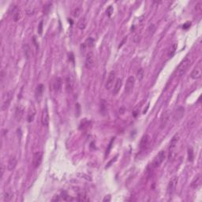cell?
<instances>
[{
  "instance_id": "32",
  "label": "cell",
  "mask_w": 202,
  "mask_h": 202,
  "mask_svg": "<svg viewBox=\"0 0 202 202\" xmlns=\"http://www.w3.org/2000/svg\"><path fill=\"white\" fill-rule=\"evenodd\" d=\"M107 15L108 16V17H110V15L112 14V13H113V8H112V6H110L108 8H107Z\"/></svg>"
},
{
  "instance_id": "21",
  "label": "cell",
  "mask_w": 202,
  "mask_h": 202,
  "mask_svg": "<svg viewBox=\"0 0 202 202\" xmlns=\"http://www.w3.org/2000/svg\"><path fill=\"white\" fill-rule=\"evenodd\" d=\"M73 87H74V83L73 81L70 77H67L66 79V89L68 92H71L73 91Z\"/></svg>"
},
{
  "instance_id": "35",
  "label": "cell",
  "mask_w": 202,
  "mask_h": 202,
  "mask_svg": "<svg viewBox=\"0 0 202 202\" xmlns=\"http://www.w3.org/2000/svg\"><path fill=\"white\" fill-rule=\"evenodd\" d=\"M190 26V22H187L186 24H185V25H183V28L186 29V28H188Z\"/></svg>"
},
{
  "instance_id": "11",
  "label": "cell",
  "mask_w": 202,
  "mask_h": 202,
  "mask_svg": "<svg viewBox=\"0 0 202 202\" xmlns=\"http://www.w3.org/2000/svg\"><path fill=\"white\" fill-rule=\"evenodd\" d=\"M11 15H12V18L14 22H18L19 20L22 18V12L17 6H14L12 7Z\"/></svg>"
},
{
  "instance_id": "8",
  "label": "cell",
  "mask_w": 202,
  "mask_h": 202,
  "mask_svg": "<svg viewBox=\"0 0 202 202\" xmlns=\"http://www.w3.org/2000/svg\"><path fill=\"white\" fill-rule=\"evenodd\" d=\"M171 110H167L163 113L161 119H160V128L163 129L165 128L167 124L168 123L169 120H170V117H171Z\"/></svg>"
},
{
  "instance_id": "36",
  "label": "cell",
  "mask_w": 202,
  "mask_h": 202,
  "mask_svg": "<svg viewBox=\"0 0 202 202\" xmlns=\"http://www.w3.org/2000/svg\"><path fill=\"white\" fill-rule=\"evenodd\" d=\"M110 201V196H106L104 197V201Z\"/></svg>"
},
{
  "instance_id": "5",
  "label": "cell",
  "mask_w": 202,
  "mask_h": 202,
  "mask_svg": "<svg viewBox=\"0 0 202 202\" xmlns=\"http://www.w3.org/2000/svg\"><path fill=\"white\" fill-rule=\"evenodd\" d=\"M43 160V153L42 152H37L34 153L33 159V165L34 168H38L41 164Z\"/></svg>"
},
{
  "instance_id": "28",
  "label": "cell",
  "mask_w": 202,
  "mask_h": 202,
  "mask_svg": "<svg viewBox=\"0 0 202 202\" xmlns=\"http://www.w3.org/2000/svg\"><path fill=\"white\" fill-rule=\"evenodd\" d=\"M12 194L9 192H5L4 195H3V201H9L12 198Z\"/></svg>"
},
{
  "instance_id": "17",
  "label": "cell",
  "mask_w": 202,
  "mask_h": 202,
  "mask_svg": "<svg viewBox=\"0 0 202 202\" xmlns=\"http://www.w3.org/2000/svg\"><path fill=\"white\" fill-rule=\"evenodd\" d=\"M17 164H18V160L16 159V157H14V156L10 157L9 160H8V163H7V169H8V171H12L13 170L15 169Z\"/></svg>"
},
{
  "instance_id": "34",
  "label": "cell",
  "mask_w": 202,
  "mask_h": 202,
  "mask_svg": "<svg viewBox=\"0 0 202 202\" xmlns=\"http://www.w3.org/2000/svg\"><path fill=\"white\" fill-rule=\"evenodd\" d=\"M60 198H59V196H55V197L54 198H52V201H60Z\"/></svg>"
},
{
  "instance_id": "18",
  "label": "cell",
  "mask_w": 202,
  "mask_h": 202,
  "mask_svg": "<svg viewBox=\"0 0 202 202\" xmlns=\"http://www.w3.org/2000/svg\"><path fill=\"white\" fill-rule=\"evenodd\" d=\"M122 85H123V81H122V79H120V78L117 79L115 81V85H114V89L112 90V93H113L114 95H116V94L119 93L120 89L122 88Z\"/></svg>"
},
{
  "instance_id": "10",
  "label": "cell",
  "mask_w": 202,
  "mask_h": 202,
  "mask_svg": "<svg viewBox=\"0 0 202 202\" xmlns=\"http://www.w3.org/2000/svg\"><path fill=\"white\" fill-rule=\"evenodd\" d=\"M13 94H14V92H13L12 90H10L6 93V97L4 99V100L3 102V105H2V110H6L9 107L10 102H11L13 99Z\"/></svg>"
},
{
  "instance_id": "23",
  "label": "cell",
  "mask_w": 202,
  "mask_h": 202,
  "mask_svg": "<svg viewBox=\"0 0 202 202\" xmlns=\"http://www.w3.org/2000/svg\"><path fill=\"white\" fill-rule=\"evenodd\" d=\"M77 200L78 201H83V202L89 201H90V199H89V197L87 196V194H86V193H78V195H77Z\"/></svg>"
},
{
  "instance_id": "24",
  "label": "cell",
  "mask_w": 202,
  "mask_h": 202,
  "mask_svg": "<svg viewBox=\"0 0 202 202\" xmlns=\"http://www.w3.org/2000/svg\"><path fill=\"white\" fill-rule=\"evenodd\" d=\"M43 89H44V87L42 84H40L39 85L37 86V90H36V95H37V97H41L42 95H43Z\"/></svg>"
},
{
  "instance_id": "6",
  "label": "cell",
  "mask_w": 202,
  "mask_h": 202,
  "mask_svg": "<svg viewBox=\"0 0 202 202\" xmlns=\"http://www.w3.org/2000/svg\"><path fill=\"white\" fill-rule=\"evenodd\" d=\"M134 85H135L134 77V76L129 77L128 79L126 80V86H125V91H126V94H130V93L133 92L134 88Z\"/></svg>"
},
{
  "instance_id": "33",
  "label": "cell",
  "mask_w": 202,
  "mask_h": 202,
  "mask_svg": "<svg viewBox=\"0 0 202 202\" xmlns=\"http://www.w3.org/2000/svg\"><path fill=\"white\" fill-rule=\"evenodd\" d=\"M42 28H43V22H40V25H39V29H38V32H39L40 34L42 33Z\"/></svg>"
},
{
  "instance_id": "22",
  "label": "cell",
  "mask_w": 202,
  "mask_h": 202,
  "mask_svg": "<svg viewBox=\"0 0 202 202\" xmlns=\"http://www.w3.org/2000/svg\"><path fill=\"white\" fill-rule=\"evenodd\" d=\"M86 25H87V19L85 18H81L77 22V28H80V29H85L86 28Z\"/></svg>"
},
{
  "instance_id": "26",
  "label": "cell",
  "mask_w": 202,
  "mask_h": 202,
  "mask_svg": "<svg viewBox=\"0 0 202 202\" xmlns=\"http://www.w3.org/2000/svg\"><path fill=\"white\" fill-rule=\"evenodd\" d=\"M137 78L139 81H142V79L144 78V70L142 68L139 69L137 72Z\"/></svg>"
},
{
  "instance_id": "1",
  "label": "cell",
  "mask_w": 202,
  "mask_h": 202,
  "mask_svg": "<svg viewBox=\"0 0 202 202\" xmlns=\"http://www.w3.org/2000/svg\"><path fill=\"white\" fill-rule=\"evenodd\" d=\"M190 64H191V59L190 58L186 57V58H184L183 60L181 62L179 66H178L177 70H176V75L178 77H181L186 74L188 68L190 67Z\"/></svg>"
},
{
  "instance_id": "7",
  "label": "cell",
  "mask_w": 202,
  "mask_h": 202,
  "mask_svg": "<svg viewBox=\"0 0 202 202\" xmlns=\"http://www.w3.org/2000/svg\"><path fill=\"white\" fill-rule=\"evenodd\" d=\"M115 73L114 71H111L105 83V89L107 90H110V89H112V87L114 86V84L115 83Z\"/></svg>"
},
{
  "instance_id": "2",
  "label": "cell",
  "mask_w": 202,
  "mask_h": 202,
  "mask_svg": "<svg viewBox=\"0 0 202 202\" xmlns=\"http://www.w3.org/2000/svg\"><path fill=\"white\" fill-rule=\"evenodd\" d=\"M166 158V152L164 150L160 151L158 155L154 158V159L153 160V162L151 163L150 165H149V168L150 170H154V169L159 167L160 164L163 162V160Z\"/></svg>"
},
{
  "instance_id": "27",
  "label": "cell",
  "mask_w": 202,
  "mask_h": 202,
  "mask_svg": "<svg viewBox=\"0 0 202 202\" xmlns=\"http://www.w3.org/2000/svg\"><path fill=\"white\" fill-rule=\"evenodd\" d=\"M176 49H177V43H174L173 44H172L171 46V48H170V51H169V53H168L169 56H171V55H174V53L175 52Z\"/></svg>"
},
{
  "instance_id": "14",
  "label": "cell",
  "mask_w": 202,
  "mask_h": 202,
  "mask_svg": "<svg viewBox=\"0 0 202 202\" xmlns=\"http://www.w3.org/2000/svg\"><path fill=\"white\" fill-rule=\"evenodd\" d=\"M201 77V65L197 66L191 73V78L193 80L200 79Z\"/></svg>"
},
{
  "instance_id": "30",
  "label": "cell",
  "mask_w": 202,
  "mask_h": 202,
  "mask_svg": "<svg viewBox=\"0 0 202 202\" xmlns=\"http://www.w3.org/2000/svg\"><path fill=\"white\" fill-rule=\"evenodd\" d=\"M188 159L190 161H193V152L192 148H188Z\"/></svg>"
},
{
  "instance_id": "15",
  "label": "cell",
  "mask_w": 202,
  "mask_h": 202,
  "mask_svg": "<svg viewBox=\"0 0 202 202\" xmlns=\"http://www.w3.org/2000/svg\"><path fill=\"white\" fill-rule=\"evenodd\" d=\"M201 175L197 174L195 176V178H193V180L192 181L190 187L193 188V189H197L201 186Z\"/></svg>"
},
{
  "instance_id": "3",
  "label": "cell",
  "mask_w": 202,
  "mask_h": 202,
  "mask_svg": "<svg viewBox=\"0 0 202 202\" xmlns=\"http://www.w3.org/2000/svg\"><path fill=\"white\" fill-rule=\"evenodd\" d=\"M178 181V176H174L171 179L169 182L168 185H167V196L171 197L175 192L176 186H177Z\"/></svg>"
},
{
  "instance_id": "31",
  "label": "cell",
  "mask_w": 202,
  "mask_h": 202,
  "mask_svg": "<svg viewBox=\"0 0 202 202\" xmlns=\"http://www.w3.org/2000/svg\"><path fill=\"white\" fill-rule=\"evenodd\" d=\"M195 10L196 12L197 13H201L202 11V3H197L196 6H195Z\"/></svg>"
},
{
  "instance_id": "16",
  "label": "cell",
  "mask_w": 202,
  "mask_h": 202,
  "mask_svg": "<svg viewBox=\"0 0 202 202\" xmlns=\"http://www.w3.org/2000/svg\"><path fill=\"white\" fill-rule=\"evenodd\" d=\"M184 111H185V109L183 107H182V106L178 107L177 109L175 110V114H174V119L175 121H178L179 119H181L184 115Z\"/></svg>"
},
{
  "instance_id": "4",
  "label": "cell",
  "mask_w": 202,
  "mask_h": 202,
  "mask_svg": "<svg viewBox=\"0 0 202 202\" xmlns=\"http://www.w3.org/2000/svg\"><path fill=\"white\" fill-rule=\"evenodd\" d=\"M95 55L93 54V52H89L86 55L85 58V66L87 69H92L94 65H95Z\"/></svg>"
},
{
  "instance_id": "9",
  "label": "cell",
  "mask_w": 202,
  "mask_h": 202,
  "mask_svg": "<svg viewBox=\"0 0 202 202\" xmlns=\"http://www.w3.org/2000/svg\"><path fill=\"white\" fill-rule=\"evenodd\" d=\"M151 142V137L148 134L144 135L141 138L140 142V149L141 150H145L147 149Z\"/></svg>"
},
{
  "instance_id": "37",
  "label": "cell",
  "mask_w": 202,
  "mask_h": 202,
  "mask_svg": "<svg viewBox=\"0 0 202 202\" xmlns=\"http://www.w3.org/2000/svg\"><path fill=\"white\" fill-rule=\"evenodd\" d=\"M3 173H4V167L2 164V166H1V177H3Z\"/></svg>"
},
{
  "instance_id": "25",
  "label": "cell",
  "mask_w": 202,
  "mask_h": 202,
  "mask_svg": "<svg viewBox=\"0 0 202 202\" xmlns=\"http://www.w3.org/2000/svg\"><path fill=\"white\" fill-rule=\"evenodd\" d=\"M35 113L36 111L34 110V108L33 107V110H32V112H31V110L29 109V111H28V123H31L33 121L34 116H35Z\"/></svg>"
},
{
  "instance_id": "20",
  "label": "cell",
  "mask_w": 202,
  "mask_h": 202,
  "mask_svg": "<svg viewBox=\"0 0 202 202\" xmlns=\"http://www.w3.org/2000/svg\"><path fill=\"white\" fill-rule=\"evenodd\" d=\"M179 141V135L175 134L173 138H172L171 141L170 142V146H169V150L170 152H171L174 148H175V146L177 145V143Z\"/></svg>"
},
{
  "instance_id": "12",
  "label": "cell",
  "mask_w": 202,
  "mask_h": 202,
  "mask_svg": "<svg viewBox=\"0 0 202 202\" xmlns=\"http://www.w3.org/2000/svg\"><path fill=\"white\" fill-rule=\"evenodd\" d=\"M50 118H49V113L48 110L47 108H44L41 115V123L43 126H47L49 124Z\"/></svg>"
},
{
  "instance_id": "13",
  "label": "cell",
  "mask_w": 202,
  "mask_h": 202,
  "mask_svg": "<svg viewBox=\"0 0 202 202\" xmlns=\"http://www.w3.org/2000/svg\"><path fill=\"white\" fill-rule=\"evenodd\" d=\"M25 113V107H23L22 105H19L16 107L15 110V119L18 122H20L22 119L23 118Z\"/></svg>"
},
{
  "instance_id": "29",
  "label": "cell",
  "mask_w": 202,
  "mask_h": 202,
  "mask_svg": "<svg viewBox=\"0 0 202 202\" xmlns=\"http://www.w3.org/2000/svg\"><path fill=\"white\" fill-rule=\"evenodd\" d=\"M80 14H81V8H80L79 6H76L74 9V10H73L72 14H73L74 18H77L80 15Z\"/></svg>"
},
{
  "instance_id": "19",
  "label": "cell",
  "mask_w": 202,
  "mask_h": 202,
  "mask_svg": "<svg viewBox=\"0 0 202 202\" xmlns=\"http://www.w3.org/2000/svg\"><path fill=\"white\" fill-rule=\"evenodd\" d=\"M62 81L60 77H57L55 80V81L53 83V89L55 92H58L60 91V89L62 88Z\"/></svg>"
}]
</instances>
